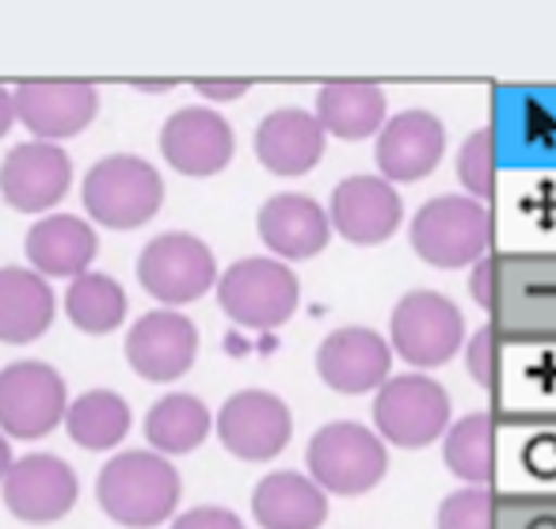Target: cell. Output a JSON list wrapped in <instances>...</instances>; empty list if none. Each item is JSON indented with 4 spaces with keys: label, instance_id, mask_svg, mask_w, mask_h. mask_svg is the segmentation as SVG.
I'll use <instances>...</instances> for the list:
<instances>
[{
    "label": "cell",
    "instance_id": "cell-24",
    "mask_svg": "<svg viewBox=\"0 0 556 529\" xmlns=\"http://www.w3.org/2000/svg\"><path fill=\"white\" fill-rule=\"evenodd\" d=\"M58 298L31 267H0V343L24 347L50 331Z\"/></svg>",
    "mask_w": 556,
    "mask_h": 529
},
{
    "label": "cell",
    "instance_id": "cell-21",
    "mask_svg": "<svg viewBox=\"0 0 556 529\" xmlns=\"http://www.w3.org/2000/svg\"><path fill=\"white\" fill-rule=\"evenodd\" d=\"M24 255L35 275L50 278H80L92 270L100 255V232L92 222L77 214H47L27 229Z\"/></svg>",
    "mask_w": 556,
    "mask_h": 529
},
{
    "label": "cell",
    "instance_id": "cell-7",
    "mask_svg": "<svg viewBox=\"0 0 556 529\" xmlns=\"http://www.w3.org/2000/svg\"><path fill=\"white\" fill-rule=\"evenodd\" d=\"M469 343L462 308L439 290H412L389 313V347L416 369L446 366Z\"/></svg>",
    "mask_w": 556,
    "mask_h": 529
},
{
    "label": "cell",
    "instance_id": "cell-4",
    "mask_svg": "<svg viewBox=\"0 0 556 529\" xmlns=\"http://www.w3.org/2000/svg\"><path fill=\"white\" fill-rule=\"evenodd\" d=\"M302 282L275 255H244L217 275V305L237 328L275 331L298 313Z\"/></svg>",
    "mask_w": 556,
    "mask_h": 529
},
{
    "label": "cell",
    "instance_id": "cell-1",
    "mask_svg": "<svg viewBox=\"0 0 556 529\" xmlns=\"http://www.w3.org/2000/svg\"><path fill=\"white\" fill-rule=\"evenodd\" d=\"M469 293L495 316L503 336H556V260L553 255H500L472 267Z\"/></svg>",
    "mask_w": 556,
    "mask_h": 529
},
{
    "label": "cell",
    "instance_id": "cell-29",
    "mask_svg": "<svg viewBox=\"0 0 556 529\" xmlns=\"http://www.w3.org/2000/svg\"><path fill=\"white\" fill-rule=\"evenodd\" d=\"M442 461L465 483L484 488L492 480V419L484 412H469L442 434Z\"/></svg>",
    "mask_w": 556,
    "mask_h": 529
},
{
    "label": "cell",
    "instance_id": "cell-10",
    "mask_svg": "<svg viewBox=\"0 0 556 529\" xmlns=\"http://www.w3.org/2000/svg\"><path fill=\"white\" fill-rule=\"evenodd\" d=\"M70 385L50 362L24 358L0 369V434L35 442L65 423Z\"/></svg>",
    "mask_w": 556,
    "mask_h": 529
},
{
    "label": "cell",
    "instance_id": "cell-13",
    "mask_svg": "<svg viewBox=\"0 0 556 529\" xmlns=\"http://www.w3.org/2000/svg\"><path fill=\"white\" fill-rule=\"evenodd\" d=\"M73 187V161L54 141H20L0 161V194L20 214L47 217Z\"/></svg>",
    "mask_w": 556,
    "mask_h": 529
},
{
    "label": "cell",
    "instance_id": "cell-20",
    "mask_svg": "<svg viewBox=\"0 0 556 529\" xmlns=\"http://www.w3.org/2000/svg\"><path fill=\"white\" fill-rule=\"evenodd\" d=\"M255 229H260V240L267 244V252L282 263L313 260V255L325 252L328 240H332L328 210L302 191L270 194L260 206Z\"/></svg>",
    "mask_w": 556,
    "mask_h": 529
},
{
    "label": "cell",
    "instance_id": "cell-3",
    "mask_svg": "<svg viewBox=\"0 0 556 529\" xmlns=\"http://www.w3.org/2000/svg\"><path fill=\"white\" fill-rule=\"evenodd\" d=\"M85 214L103 229H141L164 206V176L138 153H111L85 172Z\"/></svg>",
    "mask_w": 556,
    "mask_h": 529
},
{
    "label": "cell",
    "instance_id": "cell-8",
    "mask_svg": "<svg viewBox=\"0 0 556 529\" xmlns=\"http://www.w3.org/2000/svg\"><path fill=\"white\" fill-rule=\"evenodd\" d=\"M450 392L427 374L389 377L374 396V430L381 442L424 450L450 430Z\"/></svg>",
    "mask_w": 556,
    "mask_h": 529
},
{
    "label": "cell",
    "instance_id": "cell-31",
    "mask_svg": "<svg viewBox=\"0 0 556 529\" xmlns=\"http://www.w3.org/2000/svg\"><path fill=\"white\" fill-rule=\"evenodd\" d=\"M439 529H492V499L484 488H457L442 499Z\"/></svg>",
    "mask_w": 556,
    "mask_h": 529
},
{
    "label": "cell",
    "instance_id": "cell-22",
    "mask_svg": "<svg viewBox=\"0 0 556 529\" xmlns=\"http://www.w3.org/2000/svg\"><path fill=\"white\" fill-rule=\"evenodd\" d=\"M328 134L317 115L302 108H278L255 126V161L275 176H305L325 156Z\"/></svg>",
    "mask_w": 556,
    "mask_h": 529
},
{
    "label": "cell",
    "instance_id": "cell-14",
    "mask_svg": "<svg viewBox=\"0 0 556 529\" xmlns=\"http://www.w3.org/2000/svg\"><path fill=\"white\" fill-rule=\"evenodd\" d=\"M199 358V328L179 308H153L126 331V362L138 377L172 385Z\"/></svg>",
    "mask_w": 556,
    "mask_h": 529
},
{
    "label": "cell",
    "instance_id": "cell-12",
    "mask_svg": "<svg viewBox=\"0 0 556 529\" xmlns=\"http://www.w3.org/2000/svg\"><path fill=\"white\" fill-rule=\"evenodd\" d=\"M217 438L240 461H270L294 438L287 400L267 389H240L217 407Z\"/></svg>",
    "mask_w": 556,
    "mask_h": 529
},
{
    "label": "cell",
    "instance_id": "cell-25",
    "mask_svg": "<svg viewBox=\"0 0 556 529\" xmlns=\"http://www.w3.org/2000/svg\"><path fill=\"white\" fill-rule=\"evenodd\" d=\"M386 92L366 80H336L317 92V123L328 138L340 141H366L386 126Z\"/></svg>",
    "mask_w": 556,
    "mask_h": 529
},
{
    "label": "cell",
    "instance_id": "cell-34",
    "mask_svg": "<svg viewBox=\"0 0 556 529\" xmlns=\"http://www.w3.org/2000/svg\"><path fill=\"white\" fill-rule=\"evenodd\" d=\"M199 96L202 100H214V103H229V100L248 96V85H199Z\"/></svg>",
    "mask_w": 556,
    "mask_h": 529
},
{
    "label": "cell",
    "instance_id": "cell-9",
    "mask_svg": "<svg viewBox=\"0 0 556 529\" xmlns=\"http://www.w3.org/2000/svg\"><path fill=\"white\" fill-rule=\"evenodd\" d=\"M138 282L164 308L191 305L217 286V260L194 232L172 229L153 237L138 255Z\"/></svg>",
    "mask_w": 556,
    "mask_h": 529
},
{
    "label": "cell",
    "instance_id": "cell-16",
    "mask_svg": "<svg viewBox=\"0 0 556 529\" xmlns=\"http://www.w3.org/2000/svg\"><path fill=\"white\" fill-rule=\"evenodd\" d=\"M328 222L348 244L378 248L401 229L404 202L396 187L381 176H348L332 187L328 199Z\"/></svg>",
    "mask_w": 556,
    "mask_h": 529
},
{
    "label": "cell",
    "instance_id": "cell-27",
    "mask_svg": "<svg viewBox=\"0 0 556 529\" xmlns=\"http://www.w3.org/2000/svg\"><path fill=\"white\" fill-rule=\"evenodd\" d=\"M134 412L115 389H88L70 400L65 430L80 450H115L130 434Z\"/></svg>",
    "mask_w": 556,
    "mask_h": 529
},
{
    "label": "cell",
    "instance_id": "cell-30",
    "mask_svg": "<svg viewBox=\"0 0 556 529\" xmlns=\"http://www.w3.org/2000/svg\"><path fill=\"white\" fill-rule=\"evenodd\" d=\"M457 179H462L465 194L477 202H484L495 191V134L492 126H480L465 138V146L457 149Z\"/></svg>",
    "mask_w": 556,
    "mask_h": 529
},
{
    "label": "cell",
    "instance_id": "cell-26",
    "mask_svg": "<svg viewBox=\"0 0 556 529\" xmlns=\"http://www.w3.org/2000/svg\"><path fill=\"white\" fill-rule=\"evenodd\" d=\"M214 430V412L194 392H164L146 415V442L161 457L194 453Z\"/></svg>",
    "mask_w": 556,
    "mask_h": 529
},
{
    "label": "cell",
    "instance_id": "cell-2",
    "mask_svg": "<svg viewBox=\"0 0 556 529\" xmlns=\"http://www.w3.org/2000/svg\"><path fill=\"white\" fill-rule=\"evenodd\" d=\"M184 483L168 457L153 450H123L100 468L96 499L103 514L126 529H153L179 506Z\"/></svg>",
    "mask_w": 556,
    "mask_h": 529
},
{
    "label": "cell",
    "instance_id": "cell-36",
    "mask_svg": "<svg viewBox=\"0 0 556 529\" xmlns=\"http://www.w3.org/2000/svg\"><path fill=\"white\" fill-rule=\"evenodd\" d=\"M12 445H9V438L0 434V483H4V476H9V468H12Z\"/></svg>",
    "mask_w": 556,
    "mask_h": 529
},
{
    "label": "cell",
    "instance_id": "cell-23",
    "mask_svg": "<svg viewBox=\"0 0 556 529\" xmlns=\"http://www.w3.org/2000/svg\"><path fill=\"white\" fill-rule=\"evenodd\" d=\"M252 518L263 529H320L328 518V491L294 468L267 473L252 491Z\"/></svg>",
    "mask_w": 556,
    "mask_h": 529
},
{
    "label": "cell",
    "instance_id": "cell-32",
    "mask_svg": "<svg viewBox=\"0 0 556 529\" xmlns=\"http://www.w3.org/2000/svg\"><path fill=\"white\" fill-rule=\"evenodd\" d=\"M172 529H248V526L229 506H191V511L176 514Z\"/></svg>",
    "mask_w": 556,
    "mask_h": 529
},
{
    "label": "cell",
    "instance_id": "cell-28",
    "mask_svg": "<svg viewBox=\"0 0 556 529\" xmlns=\"http://www.w3.org/2000/svg\"><path fill=\"white\" fill-rule=\"evenodd\" d=\"M126 308H130L126 290L118 286V278L103 275V270L73 278L65 290V316L85 336H111L126 320Z\"/></svg>",
    "mask_w": 556,
    "mask_h": 529
},
{
    "label": "cell",
    "instance_id": "cell-6",
    "mask_svg": "<svg viewBox=\"0 0 556 529\" xmlns=\"http://www.w3.org/2000/svg\"><path fill=\"white\" fill-rule=\"evenodd\" d=\"M305 465L328 495H366L386 480L389 450L366 423L336 419L309 438Z\"/></svg>",
    "mask_w": 556,
    "mask_h": 529
},
{
    "label": "cell",
    "instance_id": "cell-33",
    "mask_svg": "<svg viewBox=\"0 0 556 529\" xmlns=\"http://www.w3.org/2000/svg\"><path fill=\"white\" fill-rule=\"evenodd\" d=\"M492 347H495V336L492 328H480L477 336L465 343V366H469L472 381L477 385H492Z\"/></svg>",
    "mask_w": 556,
    "mask_h": 529
},
{
    "label": "cell",
    "instance_id": "cell-19",
    "mask_svg": "<svg viewBox=\"0 0 556 529\" xmlns=\"http://www.w3.org/2000/svg\"><path fill=\"white\" fill-rule=\"evenodd\" d=\"M12 100H16V123H24L35 141H54V146L85 134L100 115V92L85 80H62V85L35 80L12 88Z\"/></svg>",
    "mask_w": 556,
    "mask_h": 529
},
{
    "label": "cell",
    "instance_id": "cell-15",
    "mask_svg": "<svg viewBox=\"0 0 556 529\" xmlns=\"http://www.w3.org/2000/svg\"><path fill=\"white\" fill-rule=\"evenodd\" d=\"M389 369H393V347L381 331L363 324L328 331L317 347L320 381L340 396H363L370 389L378 392L389 381Z\"/></svg>",
    "mask_w": 556,
    "mask_h": 529
},
{
    "label": "cell",
    "instance_id": "cell-5",
    "mask_svg": "<svg viewBox=\"0 0 556 529\" xmlns=\"http://www.w3.org/2000/svg\"><path fill=\"white\" fill-rule=\"evenodd\" d=\"M412 252L439 270L477 267L492 244V217L469 194H439L412 217Z\"/></svg>",
    "mask_w": 556,
    "mask_h": 529
},
{
    "label": "cell",
    "instance_id": "cell-18",
    "mask_svg": "<svg viewBox=\"0 0 556 529\" xmlns=\"http://www.w3.org/2000/svg\"><path fill=\"white\" fill-rule=\"evenodd\" d=\"M442 153H446V126L439 115L424 108L401 111V115L386 118L374 146V161H378L381 179L389 184H419L439 168Z\"/></svg>",
    "mask_w": 556,
    "mask_h": 529
},
{
    "label": "cell",
    "instance_id": "cell-35",
    "mask_svg": "<svg viewBox=\"0 0 556 529\" xmlns=\"http://www.w3.org/2000/svg\"><path fill=\"white\" fill-rule=\"evenodd\" d=\"M16 126V100H12V88L0 85V138Z\"/></svg>",
    "mask_w": 556,
    "mask_h": 529
},
{
    "label": "cell",
    "instance_id": "cell-11",
    "mask_svg": "<svg viewBox=\"0 0 556 529\" xmlns=\"http://www.w3.org/2000/svg\"><path fill=\"white\" fill-rule=\"evenodd\" d=\"M80 480L77 468L58 453H27L16 457L0 483V499L9 506L12 518L27 526H50L62 521L77 506Z\"/></svg>",
    "mask_w": 556,
    "mask_h": 529
},
{
    "label": "cell",
    "instance_id": "cell-17",
    "mask_svg": "<svg viewBox=\"0 0 556 529\" xmlns=\"http://www.w3.org/2000/svg\"><path fill=\"white\" fill-rule=\"evenodd\" d=\"M232 149H237V138H232L229 118L214 108H179L161 126V153L179 176H217L229 168Z\"/></svg>",
    "mask_w": 556,
    "mask_h": 529
}]
</instances>
